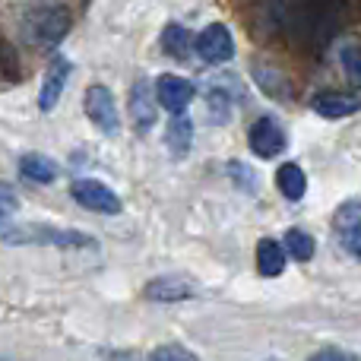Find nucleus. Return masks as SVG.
<instances>
[{
    "instance_id": "23",
    "label": "nucleus",
    "mask_w": 361,
    "mask_h": 361,
    "mask_svg": "<svg viewBox=\"0 0 361 361\" xmlns=\"http://www.w3.org/2000/svg\"><path fill=\"white\" fill-rule=\"evenodd\" d=\"M228 175L235 178V184L241 187L244 193H257V175L244 162H228Z\"/></svg>"
},
{
    "instance_id": "22",
    "label": "nucleus",
    "mask_w": 361,
    "mask_h": 361,
    "mask_svg": "<svg viewBox=\"0 0 361 361\" xmlns=\"http://www.w3.org/2000/svg\"><path fill=\"white\" fill-rule=\"evenodd\" d=\"M149 361H200V358L193 355L190 349H184V345L169 343V345H159V349L149 355Z\"/></svg>"
},
{
    "instance_id": "9",
    "label": "nucleus",
    "mask_w": 361,
    "mask_h": 361,
    "mask_svg": "<svg viewBox=\"0 0 361 361\" xmlns=\"http://www.w3.org/2000/svg\"><path fill=\"white\" fill-rule=\"evenodd\" d=\"M193 95H197V89H193V82L184 80V76L162 73L156 80V99H159V105H162L165 111H171V114L187 111V105L193 102Z\"/></svg>"
},
{
    "instance_id": "8",
    "label": "nucleus",
    "mask_w": 361,
    "mask_h": 361,
    "mask_svg": "<svg viewBox=\"0 0 361 361\" xmlns=\"http://www.w3.org/2000/svg\"><path fill=\"white\" fill-rule=\"evenodd\" d=\"M238 95H241L238 80H212L209 86H206L203 99H206V111H209L212 124H228Z\"/></svg>"
},
{
    "instance_id": "1",
    "label": "nucleus",
    "mask_w": 361,
    "mask_h": 361,
    "mask_svg": "<svg viewBox=\"0 0 361 361\" xmlns=\"http://www.w3.org/2000/svg\"><path fill=\"white\" fill-rule=\"evenodd\" d=\"M19 32L32 48H54L70 32V10L61 4H35L23 13Z\"/></svg>"
},
{
    "instance_id": "4",
    "label": "nucleus",
    "mask_w": 361,
    "mask_h": 361,
    "mask_svg": "<svg viewBox=\"0 0 361 361\" xmlns=\"http://www.w3.org/2000/svg\"><path fill=\"white\" fill-rule=\"evenodd\" d=\"M333 235L339 247L352 257H361V200H345L333 212Z\"/></svg>"
},
{
    "instance_id": "20",
    "label": "nucleus",
    "mask_w": 361,
    "mask_h": 361,
    "mask_svg": "<svg viewBox=\"0 0 361 361\" xmlns=\"http://www.w3.org/2000/svg\"><path fill=\"white\" fill-rule=\"evenodd\" d=\"M254 76H257V82H260V89L267 95H273V99H279V95L282 99H288V86H286V80H282L279 73H273L269 67H263L260 63V67L254 70Z\"/></svg>"
},
{
    "instance_id": "27",
    "label": "nucleus",
    "mask_w": 361,
    "mask_h": 361,
    "mask_svg": "<svg viewBox=\"0 0 361 361\" xmlns=\"http://www.w3.org/2000/svg\"><path fill=\"white\" fill-rule=\"evenodd\" d=\"M267 361H273V358H267Z\"/></svg>"
},
{
    "instance_id": "12",
    "label": "nucleus",
    "mask_w": 361,
    "mask_h": 361,
    "mask_svg": "<svg viewBox=\"0 0 361 361\" xmlns=\"http://www.w3.org/2000/svg\"><path fill=\"white\" fill-rule=\"evenodd\" d=\"M311 108L326 121H343L349 114L361 111V99L349 92H317L311 99Z\"/></svg>"
},
{
    "instance_id": "21",
    "label": "nucleus",
    "mask_w": 361,
    "mask_h": 361,
    "mask_svg": "<svg viewBox=\"0 0 361 361\" xmlns=\"http://www.w3.org/2000/svg\"><path fill=\"white\" fill-rule=\"evenodd\" d=\"M339 63H343L349 82L361 86V44H345V48L339 51Z\"/></svg>"
},
{
    "instance_id": "11",
    "label": "nucleus",
    "mask_w": 361,
    "mask_h": 361,
    "mask_svg": "<svg viewBox=\"0 0 361 361\" xmlns=\"http://www.w3.org/2000/svg\"><path fill=\"white\" fill-rule=\"evenodd\" d=\"M156 102L159 99H152V86H149V80H137L133 82V89H130V102H127V108H130V118H133V124H137V130H152V124H156Z\"/></svg>"
},
{
    "instance_id": "19",
    "label": "nucleus",
    "mask_w": 361,
    "mask_h": 361,
    "mask_svg": "<svg viewBox=\"0 0 361 361\" xmlns=\"http://www.w3.org/2000/svg\"><path fill=\"white\" fill-rule=\"evenodd\" d=\"M282 244H286L288 257L298 263H307L314 257V250H317V244H314V235H307L305 228H288L286 238H282Z\"/></svg>"
},
{
    "instance_id": "2",
    "label": "nucleus",
    "mask_w": 361,
    "mask_h": 361,
    "mask_svg": "<svg viewBox=\"0 0 361 361\" xmlns=\"http://www.w3.org/2000/svg\"><path fill=\"white\" fill-rule=\"evenodd\" d=\"M4 241L6 244H54V247H92V238L82 231H61V228H48V225H23L16 228L13 219H4Z\"/></svg>"
},
{
    "instance_id": "16",
    "label": "nucleus",
    "mask_w": 361,
    "mask_h": 361,
    "mask_svg": "<svg viewBox=\"0 0 361 361\" xmlns=\"http://www.w3.org/2000/svg\"><path fill=\"white\" fill-rule=\"evenodd\" d=\"M19 171H23V178L35 180V184H54L57 175H61L54 159L42 156V152H25V156L19 159Z\"/></svg>"
},
{
    "instance_id": "17",
    "label": "nucleus",
    "mask_w": 361,
    "mask_h": 361,
    "mask_svg": "<svg viewBox=\"0 0 361 361\" xmlns=\"http://www.w3.org/2000/svg\"><path fill=\"white\" fill-rule=\"evenodd\" d=\"M276 187L286 200H301L307 193V178L298 162H282L276 171Z\"/></svg>"
},
{
    "instance_id": "6",
    "label": "nucleus",
    "mask_w": 361,
    "mask_h": 361,
    "mask_svg": "<svg viewBox=\"0 0 361 361\" xmlns=\"http://www.w3.org/2000/svg\"><path fill=\"white\" fill-rule=\"evenodd\" d=\"M82 108H86V118L99 127L102 133L114 137L121 130V118H118V105H114V95L108 86H89L86 99H82Z\"/></svg>"
},
{
    "instance_id": "26",
    "label": "nucleus",
    "mask_w": 361,
    "mask_h": 361,
    "mask_svg": "<svg viewBox=\"0 0 361 361\" xmlns=\"http://www.w3.org/2000/svg\"><path fill=\"white\" fill-rule=\"evenodd\" d=\"M111 361H137V355H118V352H108Z\"/></svg>"
},
{
    "instance_id": "10",
    "label": "nucleus",
    "mask_w": 361,
    "mask_h": 361,
    "mask_svg": "<svg viewBox=\"0 0 361 361\" xmlns=\"http://www.w3.org/2000/svg\"><path fill=\"white\" fill-rule=\"evenodd\" d=\"M70 70L73 67H70L67 57H54V61H51L48 73H44V82H42V92H38V108H42L44 114L57 108V102H61V95H63V86H67V80H70Z\"/></svg>"
},
{
    "instance_id": "5",
    "label": "nucleus",
    "mask_w": 361,
    "mask_h": 361,
    "mask_svg": "<svg viewBox=\"0 0 361 361\" xmlns=\"http://www.w3.org/2000/svg\"><path fill=\"white\" fill-rule=\"evenodd\" d=\"M247 146H250V152H254L257 159H276L288 146L286 143V130H282V124L273 118V114H263V118H257L254 124H250Z\"/></svg>"
},
{
    "instance_id": "7",
    "label": "nucleus",
    "mask_w": 361,
    "mask_h": 361,
    "mask_svg": "<svg viewBox=\"0 0 361 361\" xmlns=\"http://www.w3.org/2000/svg\"><path fill=\"white\" fill-rule=\"evenodd\" d=\"M193 51H197V57L203 63H225V61H231V57H235V38H231L228 25L209 23L197 35Z\"/></svg>"
},
{
    "instance_id": "14",
    "label": "nucleus",
    "mask_w": 361,
    "mask_h": 361,
    "mask_svg": "<svg viewBox=\"0 0 361 361\" xmlns=\"http://www.w3.org/2000/svg\"><path fill=\"white\" fill-rule=\"evenodd\" d=\"M286 254H288L286 244H279L276 238H260V244H257V269H260V276H267V279L282 276Z\"/></svg>"
},
{
    "instance_id": "3",
    "label": "nucleus",
    "mask_w": 361,
    "mask_h": 361,
    "mask_svg": "<svg viewBox=\"0 0 361 361\" xmlns=\"http://www.w3.org/2000/svg\"><path fill=\"white\" fill-rule=\"evenodd\" d=\"M70 197H73L80 206H86L89 212H102V216H118V212H121V197H118V193H114L108 184L92 180V178L73 180Z\"/></svg>"
},
{
    "instance_id": "18",
    "label": "nucleus",
    "mask_w": 361,
    "mask_h": 361,
    "mask_svg": "<svg viewBox=\"0 0 361 361\" xmlns=\"http://www.w3.org/2000/svg\"><path fill=\"white\" fill-rule=\"evenodd\" d=\"M193 44H197V42H190V32H187L184 25H178V23L165 25V32H162V51L169 57H175V61H187Z\"/></svg>"
},
{
    "instance_id": "15",
    "label": "nucleus",
    "mask_w": 361,
    "mask_h": 361,
    "mask_svg": "<svg viewBox=\"0 0 361 361\" xmlns=\"http://www.w3.org/2000/svg\"><path fill=\"white\" fill-rule=\"evenodd\" d=\"M190 143H193V124L184 111L175 114L169 121V130H165V146H169L171 159H184L190 152Z\"/></svg>"
},
{
    "instance_id": "24",
    "label": "nucleus",
    "mask_w": 361,
    "mask_h": 361,
    "mask_svg": "<svg viewBox=\"0 0 361 361\" xmlns=\"http://www.w3.org/2000/svg\"><path fill=\"white\" fill-rule=\"evenodd\" d=\"M311 361H361V358L352 355V352H345V349H339V345H326V349L314 352Z\"/></svg>"
},
{
    "instance_id": "13",
    "label": "nucleus",
    "mask_w": 361,
    "mask_h": 361,
    "mask_svg": "<svg viewBox=\"0 0 361 361\" xmlns=\"http://www.w3.org/2000/svg\"><path fill=\"white\" fill-rule=\"evenodd\" d=\"M143 295L149 301H165V305H175V301L193 298V286L187 279H178V276H162V279H152L149 286L143 288Z\"/></svg>"
},
{
    "instance_id": "25",
    "label": "nucleus",
    "mask_w": 361,
    "mask_h": 361,
    "mask_svg": "<svg viewBox=\"0 0 361 361\" xmlns=\"http://www.w3.org/2000/svg\"><path fill=\"white\" fill-rule=\"evenodd\" d=\"M0 200H4V212H0V219H13V209H16V190H13V184L0 187Z\"/></svg>"
}]
</instances>
